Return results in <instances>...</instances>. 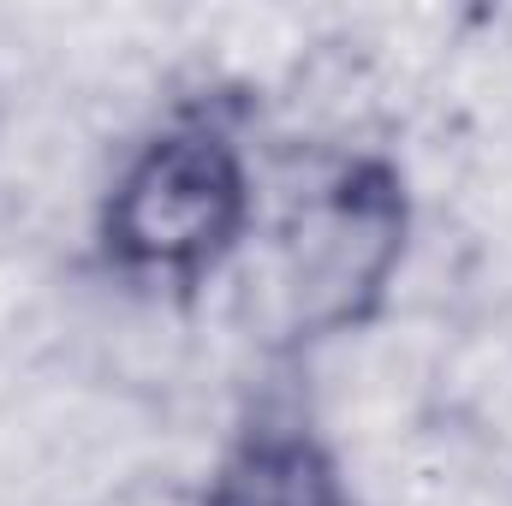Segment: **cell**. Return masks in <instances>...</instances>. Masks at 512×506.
<instances>
[{
    "label": "cell",
    "instance_id": "obj_1",
    "mask_svg": "<svg viewBox=\"0 0 512 506\" xmlns=\"http://www.w3.org/2000/svg\"><path fill=\"white\" fill-rule=\"evenodd\" d=\"M262 191L251 84L203 78L120 143L90 203V268L126 298L191 310L251 256Z\"/></svg>",
    "mask_w": 512,
    "mask_h": 506
},
{
    "label": "cell",
    "instance_id": "obj_3",
    "mask_svg": "<svg viewBox=\"0 0 512 506\" xmlns=\"http://www.w3.org/2000/svg\"><path fill=\"white\" fill-rule=\"evenodd\" d=\"M185 506H364V495L310 393L280 370L233 411Z\"/></svg>",
    "mask_w": 512,
    "mask_h": 506
},
{
    "label": "cell",
    "instance_id": "obj_2",
    "mask_svg": "<svg viewBox=\"0 0 512 506\" xmlns=\"http://www.w3.org/2000/svg\"><path fill=\"white\" fill-rule=\"evenodd\" d=\"M417 251V185L382 143H310L256 215L251 292L262 352L298 370L382 328Z\"/></svg>",
    "mask_w": 512,
    "mask_h": 506
}]
</instances>
